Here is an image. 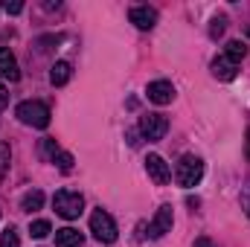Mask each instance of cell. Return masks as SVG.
I'll list each match as a JSON object with an SVG mask.
<instances>
[{
  "label": "cell",
  "instance_id": "1",
  "mask_svg": "<svg viewBox=\"0 0 250 247\" xmlns=\"http://www.w3.org/2000/svg\"><path fill=\"white\" fill-rule=\"evenodd\" d=\"M15 117L23 125H32V128H47L50 125V108L38 99H26L15 108Z\"/></svg>",
  "mask_w": 250,
  "mask_h": 247
},
{
  "label": "cell",
  "instance_id": "2",
  "mask_svg": "<svg viewBox=\"0 0 250 247\" xmlns=\"http://www.w3.org/2000/svg\"><path fill=\"white\" fill-rule=\"evenodd\" d=\"M201 178H204V160L195 157V154H184L178 169H175V181L184 189H192V186L201 184Z\"/></svg>",
  "mask_w": 250,
  "mask_h": 247
},
{
  "label": "cell",
  "instance_id": "3",
  "mask_svg": "<svg viewBox=\"0 0 250 247\" xmlns=\"http://www.w3.org/2000/svg\"><path fill=\"white\" fill-rule=\"evenodd\" d=\"M53 206H56V212H59L62 218L73 221V218L82 215V209H84V198H82L79 192H73V189H59V192L53 195Z\"/></svg>",
  "mask_w": 250,
  "mask_h": 247
},
{
  "label": "cell",
  "instance_id": "4",
  "mask_svg": "<svg viewBox=\"0 0 250 247\" xmlns=\"http://www.w3.org/2000/svg\"><path fill=\"white\" fill-rule=\"evenodd\" d=\"M90 233H93V239L102 242V245L117 242V221L111 218V212L93 209V215H90Z\"/></svg>",
  "mask_w": 250,
  "mask_h": 247
},
{
  "label": "cell",
  "instance_id": "5",
  "mask_svg": "<svg viewBox=\"0 0 250 247\" xmlns=\"http://www.w3.org/2000/svg\"><path fill=\"white\" fill-rule=\"evenodd\" d=\"M166 131H169V120H166L163 114H146V117H140V134H143L148 143L163 140Z\"/></svg>",
  "mask_w": 250,
  "mask_h": 247
},
{
  "label": "cell",
  "instance_id": "6",
  "mask_svg": "<svg viewBox=\"0 0 250 247\" xmlns=\"http://www.w3.org/2000/svg\"><path fill=\"white\" fill-rule=\"evenodd\" d=\"M146 96H148V102H154V105H169V102L175 99V84L166 82V79H157V82H151V84L146 87Z\"/></svg>",
  "mask_w": 250,
  "mask_h": 247
},
{
  "label": "cell",
  "instance_id": "7",
  "mask_svg": "<svg viewBox=\"0 0 250 247\" xmlns=\"http://www.w3.org/2000/svg\"><path fill=\"white\" fill-rule=\"evenodd\" d=\"M146 172H148V178L157 186H166L169 178H172V172H169V166H166V160L160 154H148L146 157Z\"/></svg>",
  "mask_w": 250,
  "mask_h": 247
},
{
  "label": "cell",
  "instance_id": "8",
  "mask_svg": "<svg viewBox=\"0 0 250 247\" xmlns=\"http://www.w3.org/2000/svg\"><path fill=\"white\" fill-rule=\"evenodd\" d=\"M169 230H172V206L163 204V206L157 209V215L151 218V224H148V236H151V239H163Z\"/></svg>",
  "mask_w": 250,
  "mask_h": 247
},
{
  "label": "cell",
  "instance_id": "9",
  "mask_svg": "<svg viewBox=\"0 0 250 247\" xmlns=\"http://www.w3.org/2000/svg\"><path fill=\"white\" fill-rule=\"evenodd\" d=\"M128 18H131V23H134L137 29L148 32V29H154V23H157V9H151V6H134V9L128 12Z\"/></svg>",
  "mask_w": 250,
  "mask_h": 247
},
{
  "label": "cell",
  "instance_id": "10",
  "mask_svg": "<svg viewBox=\"0 0 250 247\" xmlns=\"http://www.w3.org/2000/svg\"><path fill=\"white\" fill-rule=\"evenodd\" d=\"M0 79H6V82H18V79H21L18 59H15L12 50H6V47H0Z\"/></svg>",
  "mask_w": 250,
  "mask_h": 247
},
{
  "label": "cell",
  "instance_id": "11",
  "mask_svg": "<svg viewBox=\"0 0 250 247\" xmlns=\"http://www.w3.org/2000/svg\"><path fill=\"white\" fill-rule=\"evenodd\" d=\"M236 67H239V64H233L230 59L221 56V59L212 62V76H215L218 82H233V79H236Z\"/></svg>",
  "mask_w": 250,
  "mask_h": 247
},
{
  "label": "cell",
  "instance_id": "12",
  "mask_svg": "<svg viewBox=\"0 0 250 247\" xmlns=\"http://www.w3.org/2000/svg\"><path fill=\"white\" fill-rule=\"evenodd\" d=\"M84 245V236L73 227H64V230H56V247H82Z\"/></svg>",
  "mask_w": 250,
  "mask_h": 247
},
{
  "label": "cell",
  "instance_id": "13",
  "mask_svg": "<svg viewBox=\"0 0 250 247\" xmlns=\"http://www.w3.org/2000/svg\"><path fill=\"white\" fill-rule=\"evenodd\" d=\"M70 76H73V64L70 62H56L53 64V70H50V82L56 84V87H62L70 82Z\"/></svg>",
  "mask_w": 250,
  "mask_h": 247
},
{
  "label": "cell",
  "instance_id": "14",
  "mask_svg": "<svg viewBox=\"0 0 250 247\" xmlns=\"http://www.w3.org/2000/svg\"><path fill=\"white\" fill-rule=\"evenodd\" d=\"M44 206V192L41 189H29L23 198H21V209L23 212H35V209H41Z\"/></svg>",
  "mask_w": 250,
  "mask_h": 247
},
{
  "label": "cell",
  "instance_id": "15",
  "mask_svg": "<svg viewBox=\"0 0 250 247\" xmlns=\"http://www.w3.org/2000/svg\"><path fill=\"white\" fill-rule=\"evenodd\" d=\"M245 56H248V44H245V41H227V47H224V59H230L233 64H239Z\"/></svg>",
  "mask_w": 250,
  "mask_h": 247
},
{
  "label": "cell",
  "instance_id": "16",
  "mask_svg": "<svg viewBox=\"0 0 250 247\" xmlns=\"http://www.w3.org/2000/svg\"><path fill=\"white\" fill-rule=\"evenodd\" d=\"M50 233H53V227H50V221H44V218H38V221L29 224V236H32V239H47Z\"/></svg>",
  "mask_w": 250,
  "mask_h": 247
},
{
  "label": "cell",
  "instance_id": "17",
  "mask_svg": "<svg viewBox=\"0 0 250 247\" xmlns=\"http://www.w3.org/2000/svg\"><path fill=\"white\" fill-rule=\"evenodd\" d=\"M0 247H21V239H18V230L15 227H6L0 233Z\"/></svg>",
  "mask_w": 250,
  "mask_h": 247
},
{
  "label": "cell",
  "instance_id": "18",
  "mask_svg": "<svg viewBox=\"0 0 250 247\" xmlns=\"http://www.w3.org/2000/svg\"><path fill=\"white\" fill-rule=\"evenodd\" d=\"M209 23H212V26H209V35H212V38H221L224 29H227V18H224V15H215Z\"/></svg>",
  "mask_w": 250,
  "mask_h": 247
},
{
  "label": "cell",
  "instance_id": "19",
  "mask_svg": "<svg viewBox=\"0 0 250 247\" xmlns=\"http://www.w3.org/2000/svg\"><path fill=\"white\" fill-rule=\"evenodd\" d=\"M9 160H12V151H9L6 143H0V181H3V175L9 172Z\"/></svg>",
  "mask_w": 250,
  "mask_h": 247
},
{
  "label": "cell",
  "instance_id": "20",
  "mask_svg": "<svg viewBox=\"0 0 250 247\" xmlns=\"http://www.w3.org/2000/svg\"><path fill=\"white\" fill-rule=\"evenodd\" d=\"M41 151H44V157L47 160H56V154H59V145H56V140H41Z\"/></svg>",
  "mask_w": 250,
  "mask_h": 247
},
{
  "label": "cell",
  "instance_id": "21",
  "mask_svg": "<svg viewBox=\"0 0 250 247\" xmlns=\"http://www.w3.org/2000/svg\"><path fill=\"white\" fill-rule=\"evenodd\" d=\"M53 163H56V166H59L62 172H70V169H73V154H67V151H59Z\"/></svg>",
  "mask_w": 250,
  "mask_h": 247
},
{
  "label": "cell",
  "instance_id": "22",
  "mask_svg": "<svg viewBox=\"0 0 250 247\" xmlns=\"http://www.w3.org/2000/svg\"><path fill=\"white\" fill-rule=\"evenodd\" d=\"M3 9H6V15H21V12H23V3H18V0H15V3H9V0H6V3H3Z\"/></svg>",
  "mask_w": 250,
  "mask_h": 247
},
{
  "label": "cell",
  "instance_id": "23",
  "mask_svg": "<svg viewBox=\"0 0 250 247\" xmlns=\"http://www.w3.org/2000/svg\"><path fill=\"white\" fill-rule=\"evenodd\" d=\"M6 105H9V93H6V87L0 84V111H3Z\"/></svg>",
  "mask_w": 250,
  "mask_h": 247
},
{
  "label": "cell",
  "instance_id": "24",
  "mask_svg": "<svg viewBox=\"0 0 250 247\" xmlns=\"http://www.w3.org/2000/svg\"><path fill=\"white\" fill-rule=\"evenodd\" d=\"M195 247H212V242H209V239H198V242H195Z\"/></svg>",
  "mask_w": 250,
  "mask_h": 247
},
{
  "label": "cell",
  "instance_id": "25",
  "mask_svg": "<svg viewBox=\"0 0 250 247\" xmlns=\"http://www.w3.org/2000/svg\"><path fill=\"white\" fill-rule=\"evenodd\" d=\"M242 204H245V209H248V215H250V198H248V195L242 198Z\"/></svg>",
  "mask_w": 250,
  "mask_h": 247
},
{
  "label": "cell",
  "instance_id": "26",
  "mask_svg": "<svg viewBox=\"0 0 250 247\" xmlns=\"http://www.w3.org/2000/svg\"><path fill=\"white\" fill-rule=\"evenodd\" d=\"M245 151H248V157H250V131H248V140H245Z\"/></svg>",
  "mask_w": 250,
  "mask_h": 247
}]
</instances>
